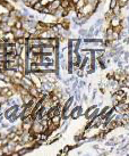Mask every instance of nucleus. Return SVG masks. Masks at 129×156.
Masks as SVG:
<instances>
[{
	"label": "nucleus",
	"instance_id": "f257e3e1",
	"mask_svg": "<svg viewBox=\"0 0 129 156\" xmlns=\"http://www.w3.org/2000/svg\"><path fill=\"white\" fill-rule=\"evenodd\" d=\"M42 50H41V54L42 55H49V56H52L54 54V50L56 49L53 47H51L50 45H46V46H41Z\"/></svg>",
	"mask_w": 129,
	"mask_h": 156
},
{
	"label": "nucleus",
	"instance_id": "f03ea898",
	"mask_svg": "<svg viewBox=\"0 0 129 156\" xmlns=\"http://www.w3.org/2000/svg\"><path fill=\"white\" fill-rule=\"evenodd\" d=\"M120 22H121V16H114L113 15L110 19V26L112 27H116L120 25Z\"/></svg>",
	"mask_w": 129,
	"mask_h": 156
},
{
	"label": "nucleus",
	"instance_id": "7ed1b4c3",
	"mask_svg": "<svg viewBox=\"0 0 129 156\" xmlns=\"http://www.w3.org/2000/svg\"><path fill=\"white\" fill-rule=\"evenodd\" d=\"M81 113H82V107L81 106H78V107H75L73 109V112H71V118H77L78 116L81 115Z\"/></svg>",
	"mask_w": 129,
	"mask_h": 156
},
{
	"label": "nucleus",
	"instance_id": "20e7f679",
	"mask_svg": "<svg viewBox=\"0 0 129 156\" xmlns=\"http://www.w3.org/2000/svg\"><path fill=\"white\" fill-rule=\"evenodd\" d=\"M59 45H60V41H59V39H57V38L50 39V46H51V47H53L54 49L59 48Z\"/></svg>",
	"mask_w": 129,
	"mask_h": 156
},
{
	"label": "nucleus",
	"instance_id": "39448f33",
	"mask_svg": "<svg viewBox=\"0 0 129 156\" xmlns=\"http://www.w3.org/2000/svg\"><path fill=\"white\" fill-rule=\"evenodd\" d=\"M39 13L43 14V15H49V14L51 15V9L49 8V7H48V5H46V6H43V7H42V9H41V10L39 11Z\"/></svg>",
	"mask_w": 129,
	"mask_h": 156
},
{
	"label": "nucleus",
	"instance_id": "423d86ee",
	"mask_svg": "<svg viewBox=\"0 0 129 156\" xmlns=\"http://www.w3.org/2000/svg\"><path fill=\"white\" fill-rule=\"evenodd\" d=\"M112 14L114 15V16H120L121 14V7L119 5H117L116 7H113L112 8Z\"/></svg>",
	"mask_w": 129,
	"mask_h": 156
},
{
	"label": "nucleus",
	"instance_id": "0eeeda50",
	"mask_svg": "<svg viewBox=\"0 0 129 156\" xmlns=\"http://www.w3.org/2000/svg\"><path fill=\"white\" fill-rule=\"evenodd\" d=\"M31 51H32L34 55H38V54H41V50H42V48H41V46H34V47H31Z\"/></svg>",
	"mask_w": 129,
	"mask_h": 156
},
{
	"label": "nucleus",
	"instance_id": "6e6552de",
	"mask_svg": "<svg viewBox=\"0 0 129 156\" xmlns=\"http://www.w3.org/2000/svg\"><path fill=\"white\" fill-rule=\"evenodd\" d=\"M9 18V14H0V23H7Z\"/></svg>",
	"mask_w": 129,
	"mask_h": 156
},
{
	"label": "nucleus",
	"instance_id": "1a4fd4ad",
	"mask_svg": "<svg viewBox=\"0 0 129 156\" xmlns=\"http://www.w3.org/2000/svg\"><path fill=\"white\" fill-rule=\"evenodd\" d=\"M42 7H43V5H42L41 1H38L36 3H34V5L32 6V8L34 9V10H36V11H40L41 9H42Z\"/></svg>",
	"mask_w": 129,
	"mask_h": 156
},
{
	"label": "nucleus",
	"instance_id": "9d476101",
	"mask_svg": "<svg viewBox=\"0 0 129 156\" xmlns=\"http://www.w3.org/2000/svg\"><path fill=\"white\" fill-rule=\"evenodd\" d=\"M71 104H73V98L70 97L69 99L67 100V102L64 103V108H62V110H64V109H68V108L71 106Z\"/></svg>",
	"mask_w": 129,
	"mask_h": 156
},
{
	"label": "nucleus",
	"instance_id": "9b49d317",
	"mask_svg": "<svg viewBox=\"0 0 129 156\" xmlns=\"http://www.w3.org/2000/svg\"><path fill=\"white\" fill-rule=\"evenodd\" d=\"M15 29H22L23 27V19H16L15 24H14Z\"/></svg>",
	"mask_w": 129,
	"mask_h": 156
},
{
	"label": "nucleus",
	"instance_id": "f8f14e48",
	"mask_svg": "<svg viewBox=\"0 0 129 156\" xmlns=\"http://www.w3.org/2000/svg\"><path fill=\"white\" fill-rule=\"evenodd\" d=\"M95 108H96V106H92V107H89L88 109H87V112H86V117L88 118L89 116H91L92 114H93V112H94Z\"/></svg>",
	"mask_w": 129,
	"mask_h": 156
},
{
	"label": "nucleus",
	"instance_id": "ddd939ff",
	"mask_svg": "<svg viewBox=\"0 0 129 156\" xmlns=\"http://www.w3.org/2000/svg\"><path fill=\"white\" fill-rule=\"evenodd\" d=\"M117 3L120 7H125V6L128 5V0H117Z\"/></svg>",
	"mask_w": 129,
	"mask_h": 156
},
{
	"label": "nucleus",
	"instance_id": "4468645a",
	"mask_svg": "<svg viewBox=\"0 0 129 156\" xmlns=\"http://www.w3.org/2000/svg\"><path fill=\"white\" fill-rule=\"evenodd\" d=\"M103 21H104L103 18L97 19V22L95 23V25H94V27H95V29H96V27H100V26H101V25H102V22H103Z\"/></svg>",
	"mask_w": 129,
	"mask_h": 156
},
{
	"label": "nucleus",
	"instance_id": "2eb2a0df",
	"mask_svg": "<svg viewBox=\"0 0 129 156\" xmlns=\"http://www.w3.org/2000/svg\"><path fill=\"white\" fill-rule=\"evenodd\" d=\"M112 32H113V27L112 26H109V27H108V30L105 31V35H110Z\"/></svg>",
	"mask_w": 129,
	"mask_h": 156
},
{
	"label": "nucleus",
	"instance_id": "dca6fc26",
	"mask_svg": "<svg viewBox=\"0 0 129 156\" xmlns=\"http://www.w3.org/2000/svg\"><path fill=\"white\" fill-rule=\"evenodd\" d=\"M86 34H87V31L84 29H81L79 30V35H82V37H86Z\"/></svg>",
	"mask_w": 129,
	"mask_h": 156
},
{
	"label": "nucleus",
	"instance_id": "f3484780",
	"mask_svg": "<svg viewBox=\"0 0 129 156\" xmlns=\"http://www.w3.org/2000/svg\"><path fill=\"white\" fill-rule=\"evenodd\" d=\"M118 5V3H117V0H111L110 1V8L112 9L113 7H116V6Z\"/></svg>",
	"mask_w": 129,
	"mask_h": 156
},
{
	"label": "nucleus",
	"instance_id": "a211bd4d",
	"mask_svg": "<svg viewBox=\"0 0 129 156\" xmlns=\"http://www.w3.org/2000/svg\"><path fill=\"white\" fill-rule=\"evenodd\" d=\"M5 71V62H0V72Z\"/></svg>",
	"mask_w": 129,
	"mask_h": 156
},
{
	"label": "nucleus",
	"instance_id": "6ab92c4d",
	"mask_svg": "<svg viewBox=\"0 0 129 156\" xmlns=\"http://www.w3.org/2000/svg\"><path fill=\"white\" fill-rule=\"evenodd\" d=\"M6 60V54H0V62H5Z\"/></svg>",
	"mask_w": 129,
	"mask_h": 156
},
{
	"label": "nucleus",
	"instance_id": "aec40b11",
	"mask_svg": "<svg viewBox=\"0 0 129 156\" xmlns=\"http://www.w3.org/2000/svg\"><path fill=\"white\" fill-rule=\"evenodd\" d=\"M84 86H85V82H84V81H82L81 83H79V88H83Z\"/></svg>",
	"mask_w": 129,
	"mask_h": 156
},
{
	"label": "nucleus",
	"instance_id": "412c9836",
	"mask_svg": "<svg viewBox=\"0 0 129 156\" xmlns=\"http://www.w3.org/2000/svg\"><path fill=\"white\" fill-rule=\"evenodd\" d=\"M1 127H2V128H8V124H7V123H2V124H1Z\"/></svg>",
	"mask_w": 129,
	"mask_h": 156
},
{
	"label": "nucleus",
	"instance_id": "4be33fe9",
	"mask_svg": "<svg viewBox=\"0 0 129 156\" xmlns=\"http://www.w3.org/2000/svg\"><path fill=\"white\" fill-rule=\"evenodd\" d=\"M0 140H1V135H0Z\"/></svg>",
	"mask_w": 129,
	"mask_h": 156
}]
</instances>
